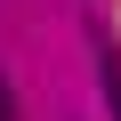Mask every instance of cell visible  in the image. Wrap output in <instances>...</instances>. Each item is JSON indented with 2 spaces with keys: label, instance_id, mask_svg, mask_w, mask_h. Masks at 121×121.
Instances as JSON below:
<instances>
[{
  "label": "cell",
  "instance_id": "6da1fadb",
  "mask_svg": "<svg viewBox=\"0 0 121 121\" xmlns=\"http://www.w3.org/2000/svg\"><path fill=\"white\" fill-rule=\"evenodd\" d=\"M97 81H105V105H113V121H121V56H113V48L97 56Z\"/></svg>",
  "mask_w": 121,
  "mask_h": 121
},
{
  "label": "cell",
  "instance_id": "7a4b0ae2",
  "mask_svg": "<svg viewBox=\"0 0 121 121\" xmlns=\"http://www.w3.org/2000/svg\"><path fill=\"white\" fill-rule=\"evenodd\" d=\"M8 113H16V97H8V81H0V121H8Z\"/></svg>",
  "mask_w": 121,
  "mask_h": 121
}]
</instances>
